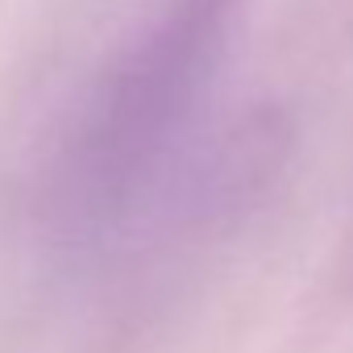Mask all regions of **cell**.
Wrapping results in <instances>:
<instances>
[{
    "instance_id": "cell-1",
    "label": "cell",
    "mask_w": 353,
    "mask_h": 353,
    "mask_svg": "<svg viewBox=\"0 0 353 353\" xmlns=\"http://www.w3.org/2000/svg\"><path fill=\"white\" fill-rule=\"evenodd\" d=\"M250 0H158L96 67L42 174L59 250L104 254L145 229L208 137L204 112Z\"/></svg>"
}]
</instances>
